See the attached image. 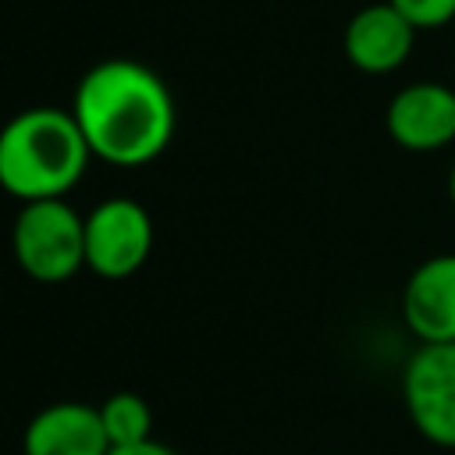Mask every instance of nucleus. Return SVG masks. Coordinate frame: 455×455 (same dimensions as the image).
<instances>
[{"label": "nucleus", "mask_w": 455, "mask_h": 455, "mask_svg": "<svg viewBox=\"0 0 455 455\" xmlns=\"http://www.w3.org/2000/svg\"><path fill=\"white\" fill-rule=\"evenodd\" d=\"M100 419H103L110 448H128V444H142L153 437V412L146 398H139L135 391H114L110 398H103Z\"/></svg>", "instance_id": "10"}, {"label": "nucleus", "mask_w": 455, "mask_h": 455, "mask_svg": "<svg viewBox=\"0 0 455 455\" xmlns=\"http://www.w3.org/2000/svg\"><path fill=\"white\" fill-rule=\"evenodd\" d=\"M92 149L71 110L28 107L0 135V185L21 203L64 199L85 174Z\"/></svg>", "instance_id": "2"}, {"label": "nucleus", "mask_w": 455, "mask_h": 455, "mask_svg": "<svg viewBox=\"0 0 455 455\" xmlns=\"http://www.w3.org/2000/svg\"><path fill=\"white\" fill-rule=\"evenodd\" d=\"M71 114L92 156L114 167L153 164L174 139V96L167 82L128 57L92 64L75 85Z\"/></svg>", "instance_id": "1"}, {"label": "nucleus", "mask_w": 455, "mask_h": 455, "mask_svg": "<svg viewBox=\"0 0 455 455\" xmlns=\"http://www.w3.org/2000/svg\"><path fill=\"white\" fill-rule=\"evenodd\" d=\"M402 395L412 427L427 441L455 448V341L419 345L405 363Z\"/></svg>", "instance_id": "5"}, {"label": "nucleus", "mask_w": 455, "mask_h": 455, "mask_svg": "<svg viewBox=\"0 0 455 455\" xmlns=\"http://www.w3.org/2000/svg\"><path fill=\"white\" fill-rule=\"evenodd\" d=\"M14 259L43 284H60L85 267V217L64 199L21 203L14 217Z\"/></svg>", "instance_id": "3"}, {"label": "nucleus", "mask_w": 455, "mask_h": 455, "mask_svg": "<svg viewBox=\"0 0 455 455\" xmlns=\"http://www.w3.org/2000/svg\"><path fill=\"white\" fill-rule=\"evenodd\" d=\"M153 249V220L142 203L110 196L85 217V267L100 277H132Z\"/></svg>", "instance_id": "4"}, {"label": "nucleus", "mask_w": 455, "mask_h": 455, "mask_svg": "<svg viewBox=\"0 0 455 455\" xmlns=\"http://www.w3.org/2000/svg\"><path fill=\"white\" fill-rule=\"evenodd\" d=\"M402 313L419 345L455 341V252L423 259L402 291Z\"/></svg>", "instance_id": "8"}, {"label": "nucleus", "mask_w": 455, "mask_h": 455, "mask_svg": "<svg viewBox=\"0 0 455 455\" xmlns=\"http://www.w3.org/2000/svg\"><path fill=\"white\" fill-rule=\"evenodd\" d=\"M391 142L412 153H434L455 142V89L444 82H412L384 110Z\"/></svg>", "instance_id": "6"}, {"label": "nucleus", "mask_w": 455, "mask_h": 455, "mask_svg": "<svg viewBox=\"0 0 455 455\" xmlns=\"http://www.w3.org/2000/svg\"><path fill=\"white\" fill-rule=\"evenodd\" d=\"M25 455H110L100 405L53 402L39 409L21 437Z\"/></svg>", "instance_id": "9"}, {"label": "nucleus", "mask_w": 455, "mask_h": 455, "mask_svg": "<svg viewBox=\"0 0 455 455\" xmlns=\"http://www.w3.org/2000/svg\"><path fill=\"white\" fill-rule=\"evenodd\" d=\"M416 32L419 28L398 7L380 0V4L359 7L348 18L341 46H345V57L352 68H359L366 75H387L409 60V53L416 46Z\"/></svg>", "instance_id": "7"}, {"label": "nucleus", "mask_w": 455, "mask_h": 455, "mask_svg": "<svg viewBox=\"0 0 455 455\" xmlns=\"http://www.w3.org/2000/svg\"><path fill=\"white\" fill-rule=\"evenodd\" d=\"M448 196H451V206H455V167H451V178H448Z\"/></svg>", "instance_id": "13"}, {"label": "nucleus", "mask_w": 455, "mask_h": 455, "mask_svg": "<svg viewBox=\"0 0 455 455\" xmlns=\"http://www.w3.org/2000/svg\"><path fill=\"white\" fill-rule=\"evenodd\" d=\"M110 455H178V451L149 437V441H142V444H128V448H110Z\"/></svg>", "instance_id": "12"}, {"label": "nucleus", "mask_w": 455, "mask_h": 455, "mask_svg": "<svg viewBox=\"0 0 455 455\" xmlns=\"http://www.w3.org/2000/svg\"><path fill=\"white\" fill-rule=\"evenodd\" d=\"M387 4L398 7L416 28H441L455 21V0H387Z\"/></svg>", "instance_id": "11"}]
</instances>
